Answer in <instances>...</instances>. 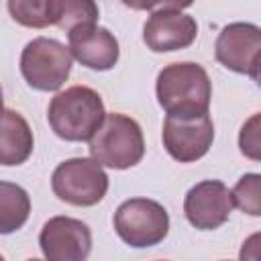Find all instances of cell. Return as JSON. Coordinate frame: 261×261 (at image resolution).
I'll list each match as a JSON object with an SVG mask.
<instances>
[{"mask_svg":"<svg viewBox=\"0 0 261 261\" xmlns=\"http://www.w3.org/2000/svg\"><path fill=\"white\" fill-rule=\"evenodd\" d=\"M157 102L167 116L196 118L206 116L212 98V84L206 69L194 61L165 65L155 84Z\"/></svg>","mask_w":261,"mask_h":261,"instance_id":"obj_1","label":"cell"},{"mask_svg":"<svg viewBox=\"0 0 261 261\" xmlns=\"http://www.w3.org/2000/svg\"><path fill=\"white\" fill-rule=\"evenodd\" d=\"M104 102L88 86H71L55 94L47 108L51 130L63 141H90L104 122Z\"/></svg>","mask_w":261,"mask_h":261,"instance_id":"obj_2","label":"cell"},{"mask_svg":"<svg viewBox=\"0 0 261 261\" xmlns=\"http://www.w3.org/2000/svg\"><path fill=\"white\" fill-rule=\"evenodd\" d=\"M94 161L110 169L135 167L145 155V139L139 122L126 114L110 112L96 135L88 141Z\"/></svg>","mask_w":261,"mask_h":261,"instance_id":"obj_3","label":"cell"},{"mask_svg":"<svg viewBox=\"0 0 261 261\" xmlns=\"http://www.w3.org/2000/svg\"><path fill=\"white\" fill-rule=\"evenodd\" d=\"M71 51L57 39L37 37L20 53V73L24 82L39 92L59 90L71 71Z\"/></svg>","mask_w":261,"mask_h":261,"instance_id":"obj_4","label":"cell"},{"mask_svg":"<svg viewBox=\"0 0 261 261\" xmlns=\"http://www.w3.org/2000/svg\"><path fill=\"white\" fill-rule=\"evenodd\" d=\"M51 190L61 202L71 206H94L108 192V175L98 161L71 157L55 167Z\"/></svg>","mask_w":261,"mask_h":261,"instance_id":"obj_5","label":"cell"},{"mask_svg":"<svg viewBox=\"0 0 261 261\" xmlns=\"http://www.w3.org/2000/svg\"><path fill=\"white\" fill-rule=\"evenodd\" d=\"M116 234L135 249L159 245L169 232L167 210L149 198L124 200L114 212Z\"/></svg>","mask_w":261,"mask_h":261,"instance_id":"obj_6","label":"cell"},{"mask_svg":"<svg viewBox=\"0 0 261 261\" xmlns=\"http://www.w3.org/2000/svg\"><path fill=\"white\" fill-rule=\"evenodd\" d=\"M149 8L151 14L143 27V41L155 53H167L190 47L198 37L196 20L184 12L188 4L175 2H159L143 6Z\"/></svg>","mask_w":261,"mask_h":261,"instance_id":"obj_7","label":"cell"},{"mask_svg":"<svg viewBox=\"0 0 261 261\" xmlns=\"http://www.w3.org/2000/svg\"><path fill=\"white\" fill-rule=\"evenodd\" d=\"M39 247L47 261H86L92 251V232L77 218L53 216L41 228Z\"/></svg>","mask_w":261,"mask_h":261,"instance_id":"obj_8","label":"cell"},{"mask_svg":"<svg viewBox=\"0 0 261 261\" xmlns=\"http://www.w3.org/2000/svg\"><path fill=\"white\" fill-rule=\"evenodd\" d=\"M163 147L165 151L179 163H192L202 159L214 141V124L212 118L196 116V118H177L167 116L163 122Z\"/></svg>","mask_w":261,"mask_h":261,"instance_id":"obj_9","label":"cell"},{"mask_svg":"<svg viewBox=\"0 0 261 261\" xmlns=\"http://www.w3.org/2000/svg\"><path fill=\"white\" fill-rule=\"evenodd\" d=\"M232 208V192L218 179H204L192 186L184 198V214L198 230H214L222 226Z\"/></svg>","mask_w":261,"mask_h":261,"instance_id":"obj_10","label":"cell"},{"mask_svg":"<svg viewBox=\"0 0 261 261\" xmlns=\"http://www.w3.org/2000/svg\"><path fill=\"white\" fill-rule=\"evenodd\" d=\"M261 51V27L253 22H230L216 39L214 55L220 65L234 73H249Z\"/></svg>","mask_w":261,"mask_h":261,"instance_id":"obj_11","label":"cell"},{"mask_svg":"<svg viewBox=\"0 0 261 261\" xmlns=\"http://www.w3.org/2000/svg\"><path fill=\"white\" fill-rule=\"evenodd\" d=\"M67 47L84 67L106 71L112 69L118 61V41L116 37L98 24L77 27L67 33Z\"/></svg>","mask_w":261,"mask_h":261,"instance_id":"obj_12","label":"cell"},{"mask_svg":"<svg viewBox=\"0 0 261 261\" xmlns=\"http://www.w3.org/2000/svg\"><path fill=\"white\" fill-rule=\"evenodd\" d=\"M33 130L29 122L12 108H4L2 137H0V163L20 165L33 153Z\"/></svg>","mask_w":261,"mask_h":261,"instance_id":"obj_13","label":"cell"},{"mask_svg":"<svg viewBox=\"0 0 261 261\" xmlns=\"http://www.w3.org/2000/svg\"><path fill=\"white\" fill-rule=\"evenodd\" d=\"M31 214L29 194L10 181H0V232L10 234L18 230Z\"/></svg>","mask_w":261,"mask_h":261,"instance_id":"obj_14","label":"cell"},{"mask_svg":"<svg viewBox=\"0 0 261 261\" xmlns=\"http://www.w3.org/2000/svg\"><path fill=\"white\" fill-rule=\"evenodd\" d=\"M10 16L31 29H45L57 24V0H8Z\"/></svg>","mask_w":261,"mask_h":261,"instance_id":"obj_15","label":"cell"},{"mask_svg":"<svg viewBox=\"0 0 261 261\" xmlns=\"http://www.w3.org/2000/svg\"><path fill=\"white\" fill-rule=\"evenodd\" d=\"M98 20V6L90 0H57V27L65 33L96 24Z\"/></svg>","mask_w":261,"mask_h":261,"instance_id":"obj_16","label":"cell"},{"mask_svg":"<svg viewBox=\"0 0 261 261\" xmlns=\"http://www.w3.org/2000/svg\"><path fill=\"white\" fill-rule=\"evenodd\" d=\"M230 192L232 202L241 212L249 216H261V173L241 175Z\"/></svg>","mask_w":261,"mask_h":261,"instance_id":"obj_17","label":"cell"},{"mask_svg":"<svg viewBox=\"0 0 261 261\" xmlns=\"http://www.w3.org/2000/svg\"><path fill=\"white\" fill-rule=\"evenodd\" d=\"M239 149L247 159L261 163V112H255L253 116H249L241 126Z\"/></svg>","mask_w":261,"mask_h":261,"instance_id":"obj_18","label":"cell"},{"mask_svg":"<svg viewBox=\"0 0 261 261\" xmlns=\"http://www.w3.org/2000/svg\"><path fill=\"white\" fill-rule=\"evenodd\" d=\"M239 261H261V230L249 234L239 251Z\"/></svg>","mask_w":261,"mask_h":261,"instance_id":"obj_19","label":"cell"},{"mask_svg":"<svg viewBox=\"0 0 261 261\" xmlns=\"http://www.w3.org/2000/svg\"><path fill=\"white\" fill-rule=\"evenodd\" d=\"M249 75H251L253 82L261 88V51H259V55L253 59V65H251V69H249Z\"/></svg>","mask_w":261,"mask_h":261,"instance_id":"obj_20","label":"cell"},{"mask_svg":"<svg viewBox=\"0 0 261 261\" xmlns=\"http://www.w3.org/2000/svg\"><path fill=\"white\" fill-rule=\"evenodd\" d=\"M27 261H41V259H27Z\"/></svg>","mask_w":261,"mask_h":261,"instance_id":"obj_21","label":"cell"}]
</instances>
